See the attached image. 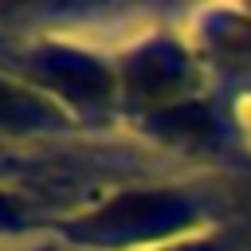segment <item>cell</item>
<instances>
[]
</instances>
